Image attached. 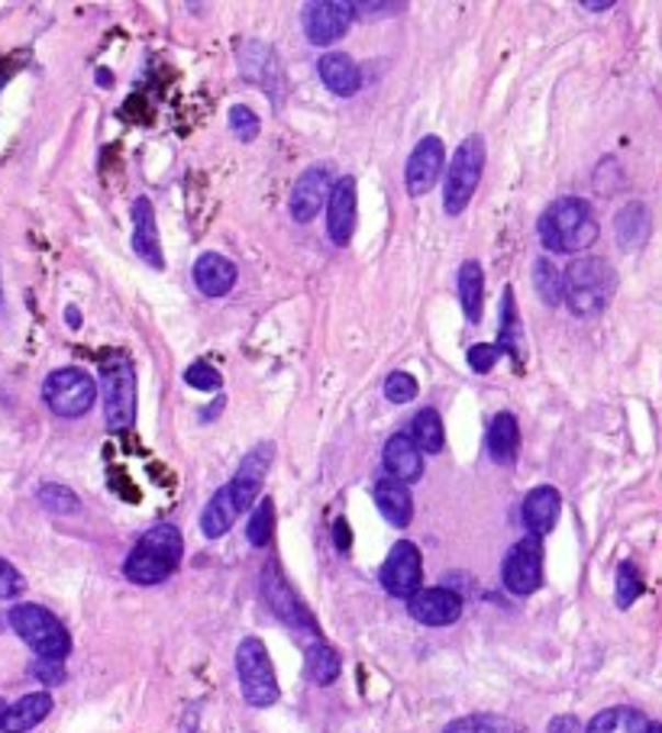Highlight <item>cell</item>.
I'll return each mask as SVG.
<instances>
[{
    "instance_id": "6da1fadb",
    "label": "cell",
    "mask_w": 662,
    "mask_h": 733,
    "mask_svg": "<svg viewBox=\"0 0 662 733\" xmlns=\"http://www.w3.org/2000/svg\"><path fill=\"white\" fill-rule=\"evenodd\" d=\"M537 236H540L543 249L575 256L598 239V217H595L592 204L582 198H556L540 214Z\"/></svg>"
},
{
    "instance_id": "7a4b0ae2",
    "label": "cell",
    "mask_w": 662,
    "mask_h": 733,
    "mask_svg": "<svg viewBox=\"0 0 662 733\" xmlns=\"http://www.w3.org/2000/svg\"><path fill=\"white\" fill-rule=\"evenodd\" d=\"M181 553H184L181 530L175 523H156L130 550V556L123 563V575L133 585H159L168 575H175Z\"/></svg>"
},
{
    "instance_id": "3957f363",
    "label": "cell",
    "mask_w": 662,
    "mask_h": 733,
    "mask_svg": "<svg viewBox=\"0 0 662 733\" xmlns=\"http://www.w3.org/2000/svg\"><path fill=\"white\" fill-rule=\"evenodd\" d=\"M617 291V272L607 259L582 256L562 272V304L575 317H598Z\"/></svg>"
},
{
    "instance_id": "277c9868",
    "label": "cell",
    "mask_w": 662,
    "mask_h": 733,
    "mask_svg": "<svg viewBox=\"0 0 662 733\" xmlns=\"http://www.w3.org/2000/svg\"><path fill=\"white\" fill-rule=\"evenodd\" d=\"M10 627L13 633L40 656V659H65L71 653V633L58 621L53 611L40 605H16L10 608Z\"/></svg>"
},
{
    "instance_id": "5b68a950",
    "label": "cell",
    "mask_w": 662,
    "mask_h": 733,
    "mask_svg": "<svg viewBox=\"0 0 662 733\" xmlns=\"http://www.w3.org/2000/svg\"><path fill=\"white\" fill-rule=\"evenodd\" d=\"M482 171H485V139L482 136H465L446 169V184H442V207L449 217H459L472 194L482 184Z\"/></svg>"
},
{
    "instance_id": "8992f818",
    "label": "cell",
    "mask_w": 662,
    "mask_h": 733,
    "mask_svg": "<svg viewBox=\"0 0 662 733\" xmlns=\"http://www.w3.org/2000/svg\"><path fill=\"white\" fill-rule=\"evenodd\" d=\"M101 395L104 417L113 433H123L136 420V372L123 352H113L101 362Z\"/></svg>"
},
{
    "instance_id": "52a82bcc",
    "label": "cell",
    "mask_w": 662,
    "mask_h": 733,
    "mask_svg": "<svg viewBox=\"0 0 662 733\" xmlns=\"http://www.w3.org/2000/svg\"><path fill=\"white\" fill-rule=\"evenodd\" d=\"M236 676H239V688L246 704L253 708H272L281 695L276 678V666L272 656L266 650V643L259 636H246L236 646Z\"/></svg>"
},
{
    "instance_id": "ba28073f",
    "label": "cell",
    "mask_w": 662,
    "mask_h": 733,
    "mask_svg": "<svg viewBox=\"0 0 662 733\" xmlns=\"http://www.w3.org/2000/svg\"><path fill=\"white\" fill-rule=\"evenodd\" d=\"M43 401L56 417H81L98 401V382L85 369H56L43 385Z\"/></svg>"
},
{
    "instance_id": "9c48e42d",
    "label": "cell",
    "mask_w": 662,
    "mask_h": 733,
    "mask_svg": "<svg viewBox=\"0 0 662 733\" xmlns=\"http://www.w3.org/2000/svg\"><path fill=\"white\" fill-rule=\"evenodd\" d=\"M501 578L510 595H534L543 585V540L527 533L520 543H514V550L504 556Z\"/></svg>"
},
{
    "instance_id": "30bf717a",
    "label": "cell",
    "mask_w": 662,
    "mask_h": 733,
    "mask_svg": "<svg viewBox=\"0 0 662 733\" xmlns=\"http://www.w3.org/2000/svg\"><path fill=\"white\" fill-rule=\"evenodd\" d=\"M262 598H266L269 611H272L281 623H288V627H294V630L321 633V627L311 618L307 605L298 598V591L288 585V578L281 575V568H278L276 563H269L262 568Z\"/></svg>"
},
{
    "instance_id": "8fae6325",
    "label": "cell",
    "mask_w": 662,
    "mask_h": 733,
    "mask_svg": "<svg viewBox=\"0 0 662 733\" xmlns=\"http://www.w3.org/2000/svg\"><path fill=\"white\" fill-rule=\"evenodd\" d=\"M382 585H385L388 595L394 598H411L420 591V578H424V560H420V550L411 543V540H401L391 546L385 565L379 572Z\"/></svg>"
},
{
    "instance_id": "7c38bea8",
    "label": "cell",
    "mask_w": 662,
    "mask_h": 733,
    "mask_svg": "<svg viewBox=\"0 0 662 733\" xmlns=\"http://www.w3.org/2000/svg\"><path fill=\"white\" fill-rule=\"evenodd\" d=\"M442 166H446V149H442L440 136H424L404 169V184L411 198H424L434 191V184L440 181Z\"/></svg>"
},
{
    "instance_id": "4fadbf2b",
    "label": "cell",
    "mask_w": 662,
    "mask_h": 733,
    "mask_svg": "<svg viewBox=\"0 0 662 733\" xmlns=\"http://www.w3.org/2000/svg\"><path fill=\"white\" fill-rule=\"evenodd\" d=\"M333 181H330V169L327 166H311L307 171L298 174L294 188H291V217L298 224H311L324 207H327V198H330Z\"/></svg>"
},
{
    "instance_id": "5bb4252c",
    "label": "cell",
    "mask_w": 662,
    "mask_h": 733,
    "mask_svg": "<svg viewBox=\"0 0 662 733\" xmlns=\"http://www.w3.org/2000/svg\"><path fill=\"white\" fill-rule=\"evenodd\" d=\"M352 23V10L349 3L339 0H311L304 7V33L314 46H330L339 43L349 33Z\"/></svg>"
},
{
    "instance_id": "9a60e30c",
    "label": "cell",
    "mask_w": 662,
    "mask_h": 733,
    "mask_svg": "<svg viewBox=\"0 0 662 733\" xmlns=\"http://www.w3.org/2000/svg\"><path fill=\"white\" fill-rule=\"evenodd\" d=\"M272 455H276V447H272V443H259L256 450L243 459V465L236 469L233 482L226 485V488H229V498H233V505H236L239 514L253 508L256 495L262 492L266 472L272 469Z\"/></svg>"
},
{
    "instance_id": "2e32d148",
    "label": "cell",
    "mask_w": 662,
    "mask_h": 733,
    "mask_svg": "<svg viewBox=\"0 0 662 733\" xmlns=\"http://www.w3.org/2000/svg\"><path fill=\"white\" fill-rule=\"evenodd\" d=\"M407 611L427 627H449L462 618V598L452 588H420L407 598Z\"/></svg>"
},
{
    "instance_id": "e0dca14e",
    "label": "cell",
    "mask_w": 662,
    "mask_h": 733,
    "mask_svg": "<svg viewBox=\"0 0 662 733\" xmlns=\"http://www.w3.org/2000/svg\"><path fill=\"white\" fill-rule=\"evenodd\" d=\"M356 178L343 174L327 198V236L336 246H346L356 233Z\"/></svg>"
},
{
    "instance_id": "ac0fdd59",
    "label": "cell",
    "mask_w": 662,
    "mask_h": 733,
    "mask_svg": "<svg viewBox=\"0 0 662 733\" xmlns=\"http://www.w3.org/2000/svg\"><path fill=\"white\" fill-rule=\"evenodd\" d=\"M133 249L136 256L153 266V269H162L166 259H162V239H159V226H156V207L149 198H136L133 201Z\"/></svg>"
},
{
    "instance_id": "d6986e66",
    "label": "cell",
    "mask_w": 662,
    "mask_h": 733,
    "mask_svg": "<svg viewBox=\"0 0 662 733\" xmlns=\"http://www.w3.org/2000/svg\"><path fill=\"white\" fill-rule=\"evenodd\" d=\"M191 275H194V284H198L201 294H207V297H223V294L233 291V284L239 279V269H236L233 259H226L221 252H204V256H198Z\"/></svg>"
},
{
    "instance_id": "ffe728a7",
    "label": "cell",
    "mask_w": 662,
    "mask_h": 733,
    "mask_svg": "<svg viewBox=\"0 0 662 733\" xmlns=\"http://www.w3.org/2000/svg\"><path fill=\"white\" fill-rule=\"evenodd\" d=\"M559 510H562V495L552 488V485H540L534 488L527 498H524V508H520V520L527 527L530 537H547L556 520H559Z\"/></svg>"
},
{
    "instance_id": "44dd1931",
    "label": "cell",
    "mask_w": 662,
    "mask_h": 733,
    "mask_svg": "<svg viewBox=\"0 0 662 733\" xmlns=\"http://www.w3.org/2000/svg\"><path fill=\"white\" fill-rule=\"evenodd\" d=\"M382 465H385L388 478L411 485L424 475V452L411 443L407 433H394L382 450Z\"/></svg>"
},
{
    "instance_id": "7402d4cb",
    "label": "cell",
    "mask_w": 662,
    "mask_h": 733,
    "mask_svg": "<svg viewBox=\"0 0 662 733\" xmlns=\"http://www.w3.org/2000/svg\"><path fill=\"white\" fill-rule=\"evenodd\" d=\"M53 711V695L49 691H33L23 695L20 701L7 704L3 718H0V733H26L40 728Z\"/></svg>"
},
{
    "instance_id": "603a6c76",
    "label": "cell",
    "mask_w": 662,
    "mask_h": 733,
    "mask_svg": "<svg viewBox=\"0 0 662 733\" xmlns=\"http://www.w3.org/2000/svg\"><path fill=\"white\" fill-rule=\"evenodd\" d=\"M317 71H321L324 88L336 98H352L362 88V71L346 53H327L317 61Z\"/></svg>"
},
{
    "instance_id": "cb8c5ba5",
    "label": "cell",
    "mask_w": 662,
    "mask_h": 733,
    "mask_svg": "<svg viewBox=\"0 0 662 733\" xmlns=\"http://www.w3.org/2000/svg\"><path fill=\"white\" fill-rule=\"evenodd\" d=\"M485 450L497 465H510L520 452V424L510 410H501L492 417L489 433H485Z\"/></svg>"
},
{
    "instance_id": "d4e9b609",
    "label": "cell",
    "mask_w": 662,
    "mask_h": 733,
    "mask_svg": "<svg viewBox=\"0 0 662 733\" xmlns=\"http://www.w3.org/2000/svg\"><path fill=\"white\" fill-rule=\"evenodd\" d=\"M375 508L382 510L391 527L404 530L411 520H414V498H411V488L404 482H394V478H382L375 485Z\"/></svg>"
},
{
    "instance_id": "484cf974",
    "label": "cell",
    "mask_w": 662,
    "mask_h": 733,
    "mask_svg": "<svg viewBox=\"0 0 662 733\" xmlns=\"http://www.w3.org/2000/svg\"><path fill=\"white\" fill-rule=\"evenodd\" d=\"M239 71H243L246 81L269 88V91H272V101L278 104L276 88H272L269 78H281V65H278L276 53H272L269 46H262V43H246V46H239Z\"/></svg>"
},
{
    "instance_id": "4316f807",
    "label": "cell",
    "mask_w": 662,
    "mask_h": 733,
    "mask_svg": "<svg viewBox=\"0 0 662 733\" xmlns=\"http://www.w3.org/2000/svg\"><path fill=\"white\" fill-rule=\"evenodd\" d=\"M650 211L640 201H630L627 207L617 211L614 217V236L620 243V249H640L650 239Z\"/></svg>"
},
{
    "instance_id": "83f0119b",
    "label": "cell",
    "mask_w": 662,
    "mask_h": 733,
    "mask_svg": "<svg viewBox=\"0 0 662 733\" xmlns=\"http://www.w3.org/2000/svg\"><path fill=\"white\" fill-rule=\"evenodd\" d=\"M456 287H459V304H462L465 317L472 324H479L482 320V301H485V275H482V266L475 259L459 266Z\"/></svg>"
},
{
    "instance_id": "f1b7e54d",
    "label": "cell",
    "mask_w": 662,
    "mask_h": 733,
    "mask_svg": "<svg viewBox=\"0 0 662 733\" xmlns=\"http://www.w3.org/2000/svg\"><path fill=\"white\" fill-rule=\"evenodd\" d=\"M650 731V721L643 711L637 708H627V704H617V708H607L602 714H595L588 721L585 733H647Z\"/></svg>"
},
{
    "instance_id": "f546056e",
    "label": "cell",
    "mask_w": 662,
    "mask_h": 733,
    "mask_svg": "<svg viewBox=\"0 0 662 733\" xmlns=\"http://www.w3.org/2000/svg\"><path fill=\"white\" fill-rule=\"evenodd\" d=\"M236 517H239V510H236L233 498H229V488L223 485V488H217V495L207 501L204 514H201V530H204L207 540H221V537L229 533Z\"/></svg>"
},
{
    "instance_id": "4dcf8cb0",
    "label": "cell",
    "mask_w": 662,
    "mask_h": 733,
    "mask_svg": "<svg viewBox=\"0 0 662 733\" xmlns=\"http://www.w3.org/2000/svg\"><path fill=\"white\" fill-rule=\"evenodd\" d=\"M411 443L420 452H440L446 443V433H442V417L434 407H424L414 414L411 420V430H407Z\"/></svg>"
},
{
    "instance_id": "1f68e13d",
    "label": "cell",
    "mask_w": 662,
    "mask_h": 733,
    "mask_svg": "<svg viewBox=\"0 0 662 733\" xmlns=\"http://www.w3.org/2000/svg\"><path fill=\"white\" fill-rule=\"evenodd\" d=\"M501 349V356H524V334H520V317H517V301H514V291L504 287V297H501V337L495 342Z\"/></svg>"
},
{
    "instance_id": "d6a6232c",
    "label": "cell",
    "mask_w": 662,
    "mask_h": 733,
    "mask_svg": "<svg viewBox=\"0 0 662 733\" xmlns=\"http://www.w3.org/2000/svg\"><path fill=\"white\" fill-rule=\"evenodd\" d=\"M339 669H343V663H339V653L333 650L330 643H314V646H307V653H304V673H307V678H311L314 685H333V681L339 678Z\"/></svg>"
},
{
    "instance_id": "836d02e7",
    "label": "cell",
    "mask_w": 662,
    "mask_h": 733,
    "mask_svg": "<svg viewBox=\"0 0 662 733\" xmlns=\"http://www.w3.org/2000/svg\"><path fill=\"white\" fill-rule=\"evenodd\" d=\"M246 537H249V543L259 546V550H266V546L272 543V537H276V501H272V498H262V501L253 508L249 523H246Z\"/></svg>"
},
{
    "instance_id": "e575fe53",
    "label": "cell",
    "mask_w": 662,
    "mask_h": 733,
    "mask_svg": "<svg viewBox=\"0 0 662 733\" xmlns=\"http://www.w3.org/2000/svg\"><path fill=\"white\" fill-rule=\"evenodd\" d=\"M534 287L543 297L547 307H559L562 304V272L552 266L550 259H537L534 262Z\"/></svg>"
},
{
    "instance_id": "d590c367",
    "label": "cell",
    "mask_w": 662,
    "mask_h": 733,
    "mask_svg": "<svg viewBox=\"0 0 662 733\" xmlns=\"http://www.w3.org/2000/svg\"><path fill=\"white\" fill-rule=\"evenodd\" d=\"M643 595V578H640V568L633 563L617 565V585H614V601L620 611H627L637 598Z\"/></svg>"
},
{
    "instance_id": "8d00e7d4",
    "label": "cell",
    "mask_w": 662,
    "mask_h": 733,
    "mask_svg": "<svg viewBox=\"0 0 662 733\" xmlns=\"http://www.w3.org/2000/svg\"><path fill=\"white\" fill-rule=\"evenodd\" d=\"M442 733H517L514 724L507 718H497V714H469V718H459L452 724H446Z\"/></svg>"
},
{
    "instance_id": "74e56055",
    "label": "cell",
    "mask_w": 662,
    "mask_h": 733,
    "mask_svg": "<svg viewBox=\"0 0 662 733\" xmlns=\"http://www.w3.org/2000/svg\"><path fill=\"white\" fill-rule=\"evenodd\" d=\"M36 498H40L43 508L53 510V514H78V510H81V498H78L71 488L58 485V482L43 485V488L36 492Z\"/></svg>"
},
{
    "instance_id": "f35d334b",
    "label": "cell",
    "mask_w": 662,
    "mask_h": 733,
    "mask_svg": "<svg viewBox=\"0 0 662 733\" xmlns=\"http://www.w3.org/2000/svg\"><path fill=\"white\" fill-rule=\"evenodd\" d=\"M226 120H229V129H233V136H236L239 143H253V139L259 136V116H256L253 108L236 104V108H229Z\"/></svg>"
},
{
    "instance_id": "ab89813d",
    "label": "cell",
    "mask_w": 662,
    "mask_h": 733,
    "mask_svg": "<svg viewBox=\"0 0 662 733\" xmlns=\"http://www.w3.org/2000/svg\"><path fill=\"white\" fill-rule=\"evenodd\" d=\"M417 379L411 372H391L385 379V397L391 404H411L417 397Z\"/></svg>"
},
{
    "instance_id": "60d3db41",
    "label": "cell",
    "mask_w": 662,
    "mask_h": 733,
    "mask_svg": "<svg viewBox=\"0 0 662 733\" xmlns=\"http://www.w3.org/2000/svg\"><path fill=\"white\" fill-rule=\"evenodd\" d=\"M184 382H188L191 388H198V392H221L223 385L221 372H217L211 362H194V365H188Z\"/></svg>"
},
{
    "instance_id": "b9f144b4",
    "label": "cell",
    "mask_w": 662,
    "mask_h": 733,
    "mask_svg": "<svg viewBox=\"0 0 662 733\" xmlns=\"http://www.w3.org/2000/svg\"><path fill=\"white\" fill-rule=\"evenodd\" d=\"M497 359H501V349H497L495 342H475V346L469 349V369L479 372V375L492 372L497 365Z\"/></svg>"
},
{
    "instance_id": "7bdbcfd3",
    "label": "cell",
    "mask_w": 662,
    "mask_h": 733,
    "mask_svg": "<svg viewBox=\"0 0 662 733\" xmlns=\"http://www.w3.org/2000/svg\"><path fill=\"white\" fill-rule=\"evenodd\" d=\"M23 588H26V582H23L20 568H16L13 563H7V560L0 556V601L20 598V595H23Z\"/></svg>"
},
{
    "instance_id": "ee69618b",
    "label": "cell",
    "mask_w": 662,
    "mask_h": 733,
    "mask_svg": "<svg viewBox=\"0 0 662 733\" xmlns=\"http://www.w3.org/2000/svg\"><path fill=\"white\" fill-rule=\"evenodd\" d=\"M33 676L43 685H58V681H65V666L58 659H40V663H33Z\"/></svg>"
},
{
    "instance_id": "f6af8a7d",
    "label": "cell",
    "mask_w": 662,
    "mask_h": 733,
    "mask_svg": "<svg viewBox=\"0 0 662 733\" xmlns=\"http://www.w3.org/2000/svg\"><path fill=\"white\" fill-rule=\"evenodd\" d=\"M349 10L352 13H401L404 10V3H366V0H359V3H349Z\"/></svg>"
},
{
    "instance_id": "bcb514c9",
    "label": "cell",
    "mask_w": 662,
    "mask_h": 733,
    "mask_svg": "<svg viewBox=\"0 0 662 733\" xmlns=\"http://www.w3.org/2000/svg\"><path fill=\"white\" fill-rule=\"evenodd\" d=\"M547 733H582V724H579V718L575 714H559V718H552Z\"/></svg>"
},
{
    "instance_id": "7dc6e473",
    "label": "cell",
    "mask_w": 662,
    "mask_h": 733,
    "mask_svg": "<svg viewBox=\"0 0 662 733\" xmlns=\"http://www.w3.org/2000/svg\"><path fill=\"white\" fill-rule=\"evenodd\" d=\"M333 543H336V550H339V553H346V550H349V543H352V540H349V523H346L343 517H339V520H333Z\"/></svg>"
},
{
    "instance_id": "c3c4849f",
    "label": "cell",
    "mask_w": 662,
    "mask_h": 733,
    "mask_svg": "<svg viewBox=\"0 0 662 733\" xmlns=\"http://www.w3.org/2000/svg\"><path fill=\"white\" fill-rule=\"evenodd\" d=\"M579 7H582V10H588V13H605V10L614 7V3H610V0H582Z\"/></svg>"
},
{
    "instance_id": "681fc988",
    "label": "cell",
    "mask_w": 662,
    "mask_h": 733,
    "mask_svg": "<svg viewBox=\"0 0 662 733\" xmlns=\"http://www.w3.org/2000/svg\"><path fill=\"white\" fill-rule=\"evenodd\" d=\"M223 404H226V397H217V401H214V404H211V407L201 414V420H214V417H217V414L223 410Z\"/></svg>"
},
{
    "instance_id": "f907efd6",
    "label": "cell",
    "mask_w": 662,
    "mask_h": 733,
    "mask_svg": "<svg viewBox=\"0 0 662 733\" xmlns=\"http://www.w3.org/2000/svg\"><path fill=\"white\" fill-rule=\"evenodd\" d=\"M65 320H68L71 327H81V314H78L75 307H68V311H65Z\"/></svg>"
},
{
    "instance_id": "816d5d0a",
    "label": "cell",
    "mask_w": 662,
    "mask_h": 733,
    "mask_svg": "<svg viewBox=\"0 0 662 733\" xmlns=\"http://www.w3.org/2000/svg\"><path fill=\"white\" fill-rule=\"evenodd\" d=\"M647 733H662V724H650V731Z\"/></svg>"
},
{
    "instance_id": "f5cc1de1",
    "label": "cell",
    "mask_w": 662,
    "mask_h": 733,
    "mask_svg": "<svg viewBox=\"0 0 662 733\" xmlns=\"http://www.w3.org/2000/svg\"><path fill=\"white\" fill-rule=\"evenodd\" d=\"M3 711H7V701L0 698V718H3Z\"/></svg>"
},
{
    "instance_id": "db71d44e",
    "label": "cell",
    "mask_w": 662,
    "mask_h": 733,
    "mask_svg": "<svg viewBox=\"0 0 662 733\" xmlns=\"http://www.w3.org/2000/svg\"><path fill=\"white\" fill-rule=\"evenodd\" d=\"M0 304H3V284H0Z\"/></svg>"
}]
</instances>
